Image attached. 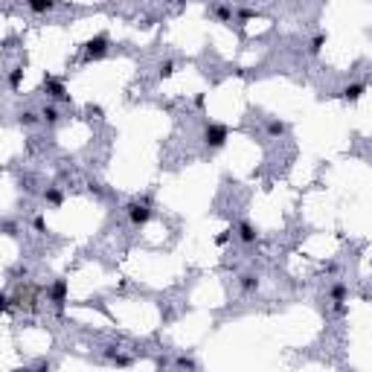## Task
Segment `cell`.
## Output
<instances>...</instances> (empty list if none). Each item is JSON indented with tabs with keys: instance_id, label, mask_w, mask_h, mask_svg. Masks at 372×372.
<instances>
[{
	"instance_id": "cell-1",
	"label": "cell",
	"mask_w": 372,
	"mask_h": 372,
	"mask_svg": "<svg viewBox=\"0 0 372 372\" xmlns=\"http://www.w3.org/2000/svg\"><path fill=\"white\" fill-rule=\"evenodd\" d=\"M108 50H111L108 35H93L82 44V61H99V58L108 55Z\"/></svg>"
},
{
	"instance_id": "cell-2",
	"label": "cell",
	"mask_w": 372,
	"mask_h": 372,
	"mask_svg": "<svg viewBox=\"0 0 372 372\" xmlns=\"http://www.w3.org/2000/svg\"><path fill=\"white\" fill-rule=\"evenodd\" d=\"M227 137H230V131H227V125H221V122H206V125H203V143H206L209 149H221V146L227 143Z\"/></svg>"
},
{
	"instance_id": "cell-3",
	"label": "cell",
	"mask_w": 372,
	"mask_h": 372,
	"mask_svg": "<svg viewBox=\"0 0 372 372\" xmlns=\"http://www.w3.org/2000/svg\"><path fill=\"white\" fill-rule=\"evenodd\" d=\"M125 212H128V218H131V224L134 227H143V224H149L152 221V206H149V201H131L128 206H125Z\"/></svg>"
},
{
	"instance_id": "cell-4",
	"label": "cell",
	"mask_w": 372,
	"mask_h": 372,
	"mask_svg": "<svg viewBox=\"0 0 372 372\" xmlns=\"http://www.w3.org/2000/svg\"><path fill=\"white\" fill-rule=\"evenodd\" d=\"M346 294H349V291H346L343 282H335V285L329 288V300H332V308H335L338 317H343V314L349 311V308H346Z\"/></svg>"
},
{
	"instance_id": "cell-5",
	"label": "cell",
	"mask_w": 372,
	"mask_h": 372,
	"mask_svg": "<svg viewBox=\"0 0 372 372\" xmlns=\"http://www.w3.org/2000/svg\"><path fill=\"white\" fill-rule=\"evenodd\" d=\"M44 87H47V93H50L52 99L70 102V93H67V87H64L61 79H55V76H44Z\"/></svg>"
},
{
	"instance_id": "cell-6",
	"label": "cell",
	"mask_w": 372,
	"mask_h": 372,
	"mask_svg": "<svg viewBox=\"0 0 372 372\" xmlns=\"http://www.w3.org/2000/svg\"><path fill=\"white\" fill-rule=\"evenodd\" d=\"M47 297H50V303L61 311V305L67 303V282H64V279H55L50 285V291H47Z\"/></svg>"
},
{
	"instance_id": "cell-7",
	"label": "cell",
	"mask_w": 372,
	"mask_h": 372,
	"mask_svg": "<svg viewBox=\"0 0 372 372\" xmlns=\"http://www.w3.org/2000/svg\"><path fill=\"white\" fill-rule=\"evenodd\" d=\"M236 230H238V238H241L244 244H256V241H259V233H256V227L250 221H241Z\"/></svg>"
},
{
	"instance_id": "cell-8",
	"label": "cell",
	"mask_w": 372,
	"mask_h": 372,
	"mask_svg": "<svg viewBox=\"0 0 372 372\" xmlns=\"http://www.w3.org/2000/svg\"><path fill=\"white\" fill-rule=\"evenodd\" d=\"M26 9L32 15H47V12L55 9V0H26Z\"/></svg>"
},
{
	"instance_id": "cell-9",
	"label": "cell",
	"mask_w": 372,
	"mask_h": 372,
	"mask_svg": "<svg viewBox=\"0 0 372 372\" xmlns=\"http://www.w3.org/2000/svg\"><path fill=\"white\" fill-rule=\"evenodd\" d=\"M364 93H367V87L361 85V82H355V85H346L343 90H340V96H343L346 102H358Z\"/></svg>"
},
{
	"instance_id": "cell-10",
	"label": "cell",
	"mask_w": 372,
	"mask_h": 372,
	"mask_svg": "<svg viewBox=\"0 0 372 372\" xmlns=\"http://www.w3.org/2000/svg\"><path fill=\"white\" fill-rule=\"evenodd\" d=\"M209 15L215 17V20H221V23H230V20H233V15H236V12H233L230 6H224V3H215V6L209 9Z\"/></svg>"
},
{
	"instance_id": "cell-11",
	"label": "cell",
	"mask_w": 372,
	"mask_h": 372,
	"mask_svg": "<svg viewBox=\"0 0 372 372\" xmlns=\"http://www.w3.org/2000/svg\"><path fill=\"white\" fill-rule=\"evenodd\" d=\"M238 288H241L244 294L259 291V276H256V273H241V276H238Z\"/></svg>"
},
{
	"instance_id": "cell-12",
	"label": "cell",
	"mask_w": 372,
	"mask_h": 372,
	"mask_svg": "<svg viewBox=\"0 0 372 372\" xmlns=\"http://www.w3.org/2000/svg\"><path fill=\"white\" fill-rule=\"evenodd\" d=\"M44 201L50 203V206H61V203H64V195H61L58 186H50V189L44 192Z\"/></svg>"
},
{
	"instance_id": "cell-13",
	"label": "cell",
	"mask_w": 372,
	"mask_h": 372,
	"mask_svg": "<svg viewBox=\"0 0 372 372\" xmlns=\"http://www.w3.org/2000/svg\"><path fill=\"white\" fill-rule=\"evenodd\" d=\"M41 119H44L47 125H55V122L61 119V114H58V108H55V105H44V108H41Z\"/></svg>"
},
{
	"instance_id": "cell-14",
	"label": "cell",
	"mask_w": 372,
	"mask_h": 372,
	"mask_svg": "<svg viewBox=\"0 0 372 372\" xmlns=\"http://www.w3.org/2000/svg\"><path fill=\"white\" fill-rule=\"evenodd\" d=\"M285 131H288L285 122H279V119H268V134H271V137H282Z\"/></svg>"
},
{
	"instance_id": "cell-15",
	"label": "cell",
	"mask_w": 372,
	"mask_h": 372,
	"mask_svg": "<svg viewBox=\"0 0 372 372\" xmlns=\"http://www.w3.org/2000/svg\"><path fill=\"white\" fill-rule=\"evenodd\" d=\"M323 44H326V35H314V38H311V44H308V52H311V55H320V50H323Z\"/></svg>"
},
{
	"instance_id": "cell-16",
	"label": "cell",
	"mask_w": 372,
	"mask_h": 372,
	"mask_svg": "<svg viewBox=\"0 0 372 372\" xmlns=\"http://www.w3.org/2000/svg\"><path fill=\"white\" fill-rule=\"evenodd\" d=\"M20 79H23V67H15L12 73H9V79H6V82H9V87H12V90H17V87H20Z\"/></svg>"
},
{
	"instance_id": "cell-17",
	"label": "cell",
	"mask_w": 372,
	"mask_h": 372,
	"mask_svg": "<svg viewBox=\"0 0 372 372\" xmlns=\"http://www.w3.org/2000/svg\"><path fill=\"white\" fill-rule=\"evenodd\" d=\"M17 122H20V125H35V122H38V114H35V111H20V114H17Z\"/></svg>"
},
{
	"instance_id": "cell-18",
	"label": "cell",
	"mask_w": 372,
	"mask_h": 372,
	"mask_svg": "<svg viewBox=\"0 0 372 372\" xmlns=\"http://www.w3.org/2000/svg\"><path fill=\"white\" fill-rule=\"evenodd\" d=\"M172 73H175V61H163V64H160V70H157V76H160V79H169Z\"/></svg>"
},
{
	"instance_id": "cell-19",
	"label": "cell",
	"mask_w": 372,
	"mask_h": 372,
	"mask_svg": "<svg viewBox=\"0 0 372 372\" xmlns=\"http://www.w3.org/2000/svg\"><path fill=\"white\" fill-rule=\"evenodd\" d=\"M175 364H178V367H186V370H198V361H195V358H178Z\"/></svg>"
},
{
	"instance_id": "cell-20",
	"label": "cell",
	"mask_w": 372,
	"mask_h": 372,
	"mask_svg": "<svg viewBox=\"0 0 372 372\" xmlns=\"http://www.w3.org/2000/svg\"><path fill=\"white\" fill-rule=\"evenodd\" d=\"M32 224H35V230H38V233H47V221L41 218V215H38V218H35Z\"/></svg>"
},
{
	"instance_id": "cell-21",
	"label": "cell",
	"mask_w": 372,
	"mask_h": 372,
	"mask_svg": "<svg viewBox=\"0 0 372 372\" xmlns=\"http://www.w3.org/2000/svg\"><path fill=\"white\" fill-rule=\"evenodd\" d=\"M32 370H52V364H50V361H35Z\"/></svg>"
},
{
	"instance_id": "cell-22",
	"label": "cell",
	"mask_w": 372,
	"mask_h": 372,
	"mask_svg": "<svg viewBox=\"0 0 372 372\" xmlns=\"http://www.w3.org/2000/svg\"><path fill=\"white\" fill-rule=\"evenodd\" d=\"M236 15L241 17V20H250V17H253V12H250V9H238Z\"/></svg>"
},
{
	"instance_id": "cell-23",
	"label": "cell",
	"mask_w": 372,
	"mask_h": 372,
	"mask_svg": "<svg viewBox=\"0 0 372 372\" xmlns=\"http://www.w3.org/2000/svg\"><path fill=\"white\" fill-rule=\"evenodd\" d=\"M230 233H233V230H224V233H218V238H215V241H218V244H227V238H230Z\"/></svg>"
},
{
	"instance_id": "cell-24",
	"label": "cell",
	"mask_w": 372,
	"mask_h": 372,
	"mask_svg": "<svg viewBox=\"0 0 372 372\" xmlns=\"http://www.w3.org/2000/svg\"><path fill=\"white\" fill-rule=\"evenodd\" d=\"M175 3H178V6H184V3H189V0H175Z\"/></svg>"
}]
</instances>
